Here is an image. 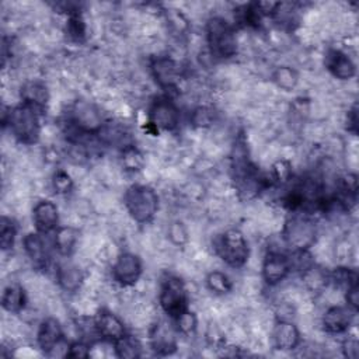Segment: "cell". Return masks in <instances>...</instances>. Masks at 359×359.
Instances as JSON below:
<instances>
[{
	"label": "cell",
	"instance_id": "35",
	"mask_svg": "<svg viewBox=\"0 0 359 359\" xmlns=\"http://www.w3.org/2000/svg\"><path fill=\"white\" fill-rule=\"evenodd\" d=\"M168 237L174 244L181 245L188 240V231L181 222H174L168 227Z\"/></svg>",
	"mask_w": 359,
	"mask_h": 359
},
{
	"label": "cell",
	"instance_id": "11",
	"mask_svg": "<svg viewBox=\"0 0 359 359\" xmlns=\"http://www.w3.org/2000/svg\"><path fill=\"white\" fill-rule=\"evenodd\" d=\"M150 348L160 356L171 355L178 348L177 330L167 321H157L149 332Z\"/></svg>",
	"mask_w": 359,
	"mask_h": 359
},
{
	"label": "cell",
	"instance_id": "14",
	"mask_svg": "<svg viewBox=\"0 0 359 359\" xmlns=\"http://www.w3.org/2000/svg\"><path fill=\"white\" fill-rule=\"evenodd\" d=\"M300 331L287 318H278L271 331V341L275 349L292 351L300 345Z\"/></svg>",
	"mask_w": 359,
	"mask_h": 359
},
{
	"label": "cell",
	"instance_id": "17",
	"mask_svg": "<svg viewBox=\"0 0 359 359\" xmlns=\"http://www.w3.org/2000/svg\"><path fill=\"white\" fill-rule=\"evenodd\" d=\"M94 324L100 339L107 342H115L126 334L123 321L109 310H100L94 318Z\"/></svg>",
	"mask_w": 359,
	"mask_h": 359
},
{
	"label": "cell",
	"instance_id": "39",
	"mask_svg": "<svg viewBox=\"0 0 359 359\" xmlns=\"http://www.w3.org/2000/svg\"><path fill=\"white\" fill-rule=\"evenodd\" d=\"M346 129L352 135L358 133V105L353 104L346 114Z\"/></svg>",
	"mask_w": 359,
	"mask_h": 359
},
{
	"label": "cell",
	"instance_id": "22",
	"mask_svg": "<svg viewBox=\"0 0 359 359\" xmlns=\"http://www.w3.org/2000/svg\"><path fill=\"white\" fill-rule=\"evenodd\" d=\"M27 296L20 283H8L1 293V307L7 313L17 314L25 307Z\"/></svg>",
	"mask_w": 359,
	"mask_h": 359
},
{
	"label": "cell",
	"instance_id": "12",
	"mask_svg": "<svg viewBox=\"0 0 359 359\" xmlns=\"http://www.w3.org/2000/svg\"><path fill=\"white\" fill-rule=\"evenodd\" d=\"M292 272L287 255L282 254L280 251H269L264 258L261 275L266 285L275 286L285 280L289 273Z\"/></svg>",
	"mask_w": 359,
	"mask_h": 359
},
{
	"label": "cell",
	"instance_id": "2",
	"mask_svg": "<svg viewBox=\"0 0 359 359\" xmlns=\"http://www.w3.org/2000/svg\"><path fill=\"white\" fill-rule=\"evenodd\" d=\"M205 32L212 56L217 59H230L237 53V36L234 27L223 17H210L206 21Z\"/></svg>",
	"mask_w": 359,
	"mask_h": 359
},
{
	"label": "cell",
	"instance_id": "34",
	"mask_svg": "<svg viewBox=\"0 0 359 359\" xmlns=\"http://www.w3.org/2000/svg\"><path fill=\"white\" fill-rule=\"evenodd\" d=\"M52 187H53V189H55L56 194L65 195V194L72 192L74 184H73L72 177H70L66 171L59 170V171H56V172L53 174V177H52Z\"/></svg>",
	"mask_w": 359,
	"mask_h": 359
},
{
	"label": "cell",
	"instance_id": "36",
	"mask_svg": "<svg viewBox=\"0 0 359 359\" xmlns=\"http://www.w3.org/2000/svg\"><path fill=\"white\" fill-rule=\"evenodd\" d=\"M90 345L83 342V341H76L69 344L67 351H66V358H87L90 356Z\"/></svg>",
	"mask_w": 359,
	"mask_h": 359
},
{
	"label": "cell",
	"instance_id": "29",
	"mask_svg": "<svg viewBox=\"0 0 359 359\" xmlns=\"http://www.w3.org/2000/svg\"><path fill=\"white\" fill-rule=\"evenodd\" d=\"M66 32L76 42H80L86 38L87 25L80 13H74V14L69 15V18L66 21Z\"/></svg>",
	"mask_w": 359,
	"mask_h": 359
},
{
	"label": "cell",
	"instance_id": "6",
	"mask_svg": "<svg viewBox=\"0 0 359 359\" xmlns=\"http://www.w3.org/2000/svg\"><path fill=\"white\" fill-rule=\"evenodd\" d=\"M158 303L171 320L188 310V292L184 282L177 276L165 278L160 287Z\"/></svg>",
	"mask_w": 359,
	"mask_h": 359
},
{
	"label": "cell",
	"instance_id": "33",
	"mask_svg": "<svg viewBox=\"0 0 359 359\" xmlns=\"http://www.w3.org/2000/svg\"><path fill=\"white\" fill-rule=\"evenodd\" d=\"M215 121V111L210 107L202 105L192 111L191 115V123L198 128H206L210 126Z\"/></svg>",
	"mask_w": 359,
	"mask_h": 359
},
{
	"label": "cell",
	"instance_id": "15",
	"mask_svg": "<svg viewBox=\"0 0 359 359\" xmlns=\"http://www.w3.org/2000/svg\"><path fill=\"white\" fill-rule=\"evenodd\" d=\"M32 223L35 230L49 234L59 227V210L55 202L49 199L38 201L32 208Z\"/></svg>",
	"mask_w": 359,
	"mask_h": 359
},
{
	"label": "cell",
	"instance_id": "26",
	"mask_svg": "<svg viewBox=\"0 0 359 359\" xmlns=\"http://www.w3.org/2000/svg\"><path fill=\"white\" fill-rule=\"evenodd\" d=\"M17 223L8 217V216H1L0 222V245L3 251H8L14 247L15 237H17Z\"/></svg>",
	"mask_w": 359,
	"mask_h": 359
},
{
	"label": "cell",
	"instance_id": "8",
	"mask_svg": "<svg viewBox=\"0 0 359 359\" xmlns=\"http://www.w3.org/2000/svg\"><path fill=\"white\" fill-rule=\"evenodd\" d=\"M73 126L86 135H98L105 126L102 112L91 102L77 101L70 112Z\"/></svg>",
	"mask_w": 359,
	"mask_h": 359
},
{
	"label": "cell",
	"instance_id": "27",
	"mask_svg": "<svg viewBox=\"0 0 359 359\" xmlns=\"http://www.w3.org/2000/svg\"><path fill=\"white\" fill-rule=\"evenodd\" d=\"M122 165L125 167L126 171H139L143 168L144 165V157L142 154V151L132 146V144H126L122 149Z\"/></svg>",
	"mask_w": 359,
	"mask_h": 359
},
{
	"label": "cell",
	"instance_id": "24",
	"mask_svg": "<svg viewBox=\"0 0 359 359\" xmlns=\"http://www.w3.org/2000/svg\"><path fill=\"white\" fill-rule=\"evenodd\" d=\"M112 348H114L115 355L122 359L140 358L142 349H143L140 341L130 334H125L123 337H121L119 339L112 342Z\"/></svg>",
	"mask_w": 359,
	"mask_h": 359
},
{
	"label": "cell",
	"instance_id": "3",
	"mask_svg": "<svg viewBox=\"0 0 359 359\" xmlns=\"http://www.w3.org/2000/svg\"><path fill=\"white\" fill-rule=\"evenodd\" d=\"M123 205L135 222L149 223L158 210V195L149 185L135 184L125 191Z\"/></svg>",
	"mask_w": 359,
	"mask_h": 359
},
{
	"label": "cell",
	"instance_id": "7",
	"mask_svg": "<svg viewBox=\"0 0 359 359\" xmlns=\"http://www.w3.org/2000/svg\"><path fill=\"white\" fill-rule=\"evenodd\" d=\"M149 125L154 130H175L180 125V109L168 95L154 98L149 107Z\"/></svg>",
	"mask_w": 359,
	"mask_h": 359
},
{
	"label": "cell",
	"instance_id": "37",
	"mask_svg": "<svg viewBox=\"0 0 359 359\" xmlns=\"http://www.w3.org/2000/svg\"><path fill=\"white\" fill-rule=\"evenodd\" d=\"M345 302H346V306L349 309H352L355 313L358 311V306H359V287H358V283L349 286L345 290Z\"/></svg>",
	"mask_w": 359,
	"mask_h": 359
},
{
	"label": "cell",
	"instance_id": "9",
	"mask_svg": "<svg viewBox=\"0 0 359 359\" xmlns=\"http://www.w3.org/2000/svg\"><path fill=\"white\" fill-rule=\"evenodd\" d=\"M150 72L156 83L167 90L172 91L178 88L181 80V67L175 59L167 55H157L150 60Z\"/></svg>",
	"mask_w": 359,
	"mask_h": 359
},
{
	"label": "cell",
	"instance_id": "19",
	"mask_svg": "<svg viewBox=\"0 0 359 359\" xmlns=\"http://www.w3.org/2000/svg\"><path fill=\"white\" fill-rule=\"evenodd\" d=\"M42 233H28L22 238V247L25 255L29 258L32 265L38 269H45L49 264V248Z\"/></svg>",
	"mask_w": 359,
	"mask_h": 359
},
{
	"label": "cell",
	"instance_id": "31",
	"mask_svg": "<svg viewBox=\"0 0 359 359\" xmlns=\"http://www.w3.org/2000/svg\"><path fill=\"white\" fill-rule=\"evenodd\" d=\"M271 181L275 184H286L290 181L293 172H292V164L289 160L280 158L278 161H275L271 167Z\"/></svg>",
	"mask_w": 359,
	"mask_h": 359
},
{
	"label": "cell",
	"instance_id": "25",
	"mask_svg": "<svg viewBox=\"0 0 359 359\" xmlns=\"http://www.w3.org/2000/svg\"><path fill=\"white\" fill-rule=\"evenodd\" d=\"M206 286L210 292H213L215 294H227L229 292H231L233 289V282L231 279L222 271H210L206 275Z\"/></svg>",
	"mask_w": 359,
	"mask_h": 359
},
{
	"label": "cell",
	"instance_id": "4",
	"mask_svg": "<svg viewBox=\"0 0 359 359\" xmlns=\"http://www.w3.org/2000/svg\"><path fill=\"white\" fill-rule=\"evenodd\" d=\"M282 237L292 250H310L316 243L317 226L309 213L292 212L283 224Z\"/></svg>",
	"mask_w": 359,
	"mask_h": 359
},
{
	"label": "cell",
	"instance_id": "18",
	"mask_svg": "<svg viewBox=\"0 0 359 359\" xmlns=\"http://www.w3.org/2000/svg\"><path fill=\"white\" fill-rule=\"evenodd\" d=\"M324 65L327 70L338 80H349L356 74V66L353 60L341 49H328L324 56Z\"/></svg>",
	"mask_w": 359,
	"mask_h": 359
},
{
	"label": "cell",
	"instance_id": "28",
	"mask_svg": "<svg viewBox=\"0 0 359 359\" xmlns=\"http://www.w3.org/2000/svg\"><path fill=\"white\" fill-rule=\"evenodd\" d=\"M328 282H332L339 287L348 289L349 286L358 283V273L355 269H351L348 266H338L328 275Z\"/></svg>",
	"mask_w": 359,
	"mask_h": 359
},
{
	"label": "cell",
	"instance_id": "23",
	"mask_svg": "<svg viewBox=\"0 0 359 359\" xmlns=\"http://www.w3.org/2000/svg\"><path fill=\"white\" fill-rule=\"evenodd\" d=\"M53 233L55 250L60 255L69 257L76 250L79 241V231L73 226H60Z\"/></svg>",
	"mask_w": 359,
	"mask_h": 359
},
{
	"label": "cell",
	"instance_id": "20",
	"mask_svg": "<svg viewBox=\"0 0 359 359\" xmlns=\"http://www.w3.org/2000/svg\"><path fill=\"white\" fill-rule=\"evenodd\" d=\"M21 102L32 105L39 111H43L46 104L49 102V90L45 83L39 80H28L22 84L20 90Z\"/></svg>",
	"mask_w": 359,
	"mask_h": 359
},
{
	"label": "cell",
	"instance_id": "13",
	"mask_svg": "<svg viewBox=\"0 0 359 359\" xmlns=\"http://www.w3.org/2000/svg\"><path fill=\"white\" fill-rule=\"evenodd\" d=\"M36 342L45 355H53L56 348L65 345V334L59 320L53 317L45 318L36 332Z\"/></svg>",
	"mask_w": 359,
	"mask_h": 359
},
{
	"label": "cell",
	"instance_id": "30",
	"mask_svg": "<svg viewBox=\"0 0 359 359\" xmlns=\"http://www.w3.org/2000/svg\"><path fill=\"white\" fill-rule=\"evenodd\" d=\"M297 80H299L297 73L289 66H280L273 73V81L276 83V86L286 91L294 88V86L297 84Z\"/></svg>",
	"mask_w": 359,
	"mask_h": 359
},
{
	"label": "cell",
	"instance_id": "5",
	"mask_svg": "<svg viewBox=\"0 0 359 359\" xmlns=\"http://www.w3.org/2000/svg\"><path fill=\"white\" fill-rule=\"evenodd\" d=\"M216 254L231 268L238 269L245 265L250 257V247L245 236L238 229H229L215 240Z\"/></svg>",
	"mask_w": 359,
	"mask_h": 359
},
{
	"label": "cell",
	"instance_id": "1",
	"mask_svg": "<svg viewBox=\"0 0 359 359\" xmlns=\"http://www.w3.org/2000/svg\"><path fill=\"white\" fill-rule=\"evenodd\" d=\"M41 114L38 108L21 102L3 112V125L10 128L11 135L22 144H34L41 136Z\"/></svg>",
	"mask_w": 359,
	"mask_h": 359
},
{
	"label": "cell",
	"instance_id": "16",
	"mask_svg": "<svg viewBox=\"0 0 359 359\" xmlns=\"http://www.w3.org/2000/svg\"><path fill=\"white\" fill-rule=\"evenodd\" d=\"M355 311L348 306H331L325 310L321 318V324L328 334H344L353 323Z\"/></svg>",
	"mask_w": 359,
	"mask_h": 359
},
{
	"label": "cell",
	"instance_id": "38",
	"mask_svg": "<svg viewBox=\"0 0 359 359\" xmlns=\"http://www.w3.org/2000/svg\"><path fill=\"white\" fill-rule=\"evenodd\" d=\"M342 352L349 359H356L359 353V342L356 338H346L342 344Z\"/></svg>",
	"mask_w": 359,
	"mask_h": 359
},
{
	"label": "cell",
	"instance_id": "21",
	"mask_svg": "<svg viewBox=\"0 0 359 359\" xmlns=\"http://www.w3.org/2000/svg\"><path fill=\"white\" fill-rule=\"evenodd\" d=\"M56 280L65 292L74 293L81 287L84 282V273L77 265L72 262H65L60 264L56 269Z\"/></svg>",
	"mask_w": 359,
	"mask_h": 359
},
{
	"label": "cell",
	"instance_id": "10",
	"mask_svg": "<svg viewBox=\"0 0 359 359\" xmlns=\"http://www.w3.org/2000/svg\"><path fill=\"white\" fill-rule=\"evenodd\" d=\"M143 273V265L140 258L133 252H122L112 264L111 275L112 279L126 287L135 285Z\"/></svg>",
	"mask_w": 359,
	"mask_h": 359
},
{
	"label": "cell",
	"instance_id": "32",
	"mask_svg": "<svg viewBox=\"0 0 359 359\" xmlns=\"http://www.w3.org/2000/svg\"><path fill=\"white\" fill-rule=\"evenodd\" d=\"M174 324H175V330L177 332H181L184 335H189L192 334L196 327H198V317L194 311H191L189 309L182 311L180 316H177L174 320Z\"/></svg>",
	"mask_w": 359,
	"mask_h": 359
}]
</instances>
